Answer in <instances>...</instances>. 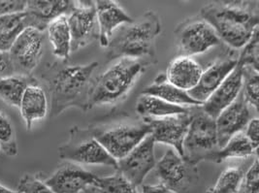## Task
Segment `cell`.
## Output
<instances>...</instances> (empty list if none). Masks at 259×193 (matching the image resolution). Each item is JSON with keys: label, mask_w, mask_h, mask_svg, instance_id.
<instances>
[{"label": "cell", "mask_w": 259, "mask_h": 193, "mask_svg": "<svg viewBox=\"0 0 259 193\" xmlns=\"http://www.w3.org/2000/svg\"><path fill=\"white\" fill-rule=\"evenodd\" d=\"M99 63L94 61L83 65H69L56 61L46 63L40 71L50 98V117L55 118L69 108L83 112L90 110V97L95 82V70Z\"/></svg>", "instance_id": "obj_1"}, {"label": "cell", "mask_w": 259, "mask_h": 193, "mask_svg": "<svg viewBox=\"0 0 259 193\" xmlns=\"http://www.w3.org/2000/svg\"><path fill=\"white\" fill-rule=\"evenodd\" d=\"M201 18L211 24L222 42L243 48L258 28V1H217L201 8Z\"/></svg>", "instance_id": "obj_2"}, {"label": "cell", "mask_w": 259, "mask_h": 193, "mask_svg": "<svg viewBox=\"0 0 259 193\" xmlns=\"http://www.w3.org/2000/svg\"><path fill=\"white\" fill-rule=\"evenodd\" d=\"M160 32L159 17L153 11L145 13L130 24L121 25L118 33L111 38L107 47V60L130 58L155 64V41Z\"/></svg>", "instance_id": "obj_3"}, {"label": "cell", "mask_w": 259, "mask_h": 193, "mask_svg": "<svg viewBox=\"0 0 259 193\" xmlns=\"http://www.w3.org/2000/svg\"><path fill=\"white\" fill-rule=\"evenodd\" d=\"M89 128L95 139L117 161L141 143L151 134V127L143 118L119 113L97 121Z\"/></svg>", "instance_id": "obj_4"}, {"label": "cell", "mask_w": 259, "mask_h": 193, "mask_svg": "<svg viewBox=\"0 0 259 193\" xmlns=\"http://www.w3.org/2000/svg\"><path fill=\"white\" fill-rule=\"evenodd\" d=\"M151 64L148 61L122 58L95 78L90 97V110L118 104L128 95L133 85Z\"/></svg>", "instance_id": "obj_5"}, {"label": "cell", "mask_w": 259, "mask_h": 193, "mask_svg": "<svg viewBox=\"0 0 259 193\" xmlns=\"http://www.w3.org/2000/svg\"><path fill=\"white\" fill-rule=\"evenodd\" d=\"M220 150L214 119L207 115L201 106L191 108V121L183 143V158L198 165Z\"/></svg>", "instance_id": "obj_6"}, {"label": "cell", "mask_w": 259, "mask_h": 193, "mask_svg": "<svg viewBox=\"0 0 259 193\" xmlns=\"http://www.w3.org/2000/svg\"><path fill=\"white\" fill-rule=\"evenodd\" d=\"M59 156L78 165H105L118 169V161L95 139L89 127L73 126L68 140L59 148Z\"/></svg>", "instance_id": "obj_7"}, {"label": "cell", "mask_w": 259, "mask_h": 193, "mask_svg": "<svg viewBox=\"0 0 259 193\" xmlns=\"http://www.w3.org/2000/svg\"><path fill=\"white\" fill-rule=\"evenodd\" d=\"M175 34L179 57L198 56L222 44L212 25L202 19L200 15L179 24Z\"/></svg>", "instance_id": "obj_8"}, {"label": "cell", "mask_w": 259, "mask_h": 193, "mask_svg": "<svg viewBox=\"0 0 259 193\" xmlns=\"http://www.w3.org/2000/svg\"><path fill=\"white\" fill-rule=\"evenodd\" d=\"M154 168L160 183L176 193L189 192L200 178L198 167L172 149L165 153Z\"/></svg>", "instance_id": "obj_9"}, {"label": "cell", "mask_w": 259, "mask_h": 193, "mask_svg": "<svg viewBox=\"0 0 259 193\" xmlns=\"http://www.w3.org/2000/svg\"><path fill=\"white\" fill-rule=\"evenodd\" d=\"M46 37L45 32L31 27L20 34L8 52L15 74L32 76L44 55Z\"/></svg>", "instance_id": "obj_10"}, {"label": "cell", "mask_w": 259, "mask_h": 193, "mask_svg": "<svg viewBox=\"0 0 259 193\" xmlns=\"http://www.w3.org/2000/svg\"><path fill=\"white\" fill-rule=\"evenodd\" d=\"M71 34V52H77L98 38L95 1H74L67 15Z\"/></svg>", "instance_id": "obj_11"}, {"label": "cell", "mask_w": 259, "mask_h": 193, "mask_svg": "<svg viewBox=\"0 0 259 193\" xmlns=\"http://www.w3.org/2000/svg\"><path fill=\"white\" fill-rule=\"evenodd\" d=\"M153 137L149 134L130 154L118 160V169L135 186L140 187L148 174L155 167Z\"/></svg>", "instance_id": "obj_12"}, {"label": "cell", "mask_w": 259, "mask_h": 193, "mask_svg": "<svg viewBox=\"0 0 259 193\" xmlns=\"http://www.w3.org/2000/svg\"><path fill=\"white\" fill-rule=\"evenodd\" d=\"M97 181L92 172L66 161L44 181L54 193H87L95 188Z\"/></svg>", "instance_id": "obj_13"}, {"label": "cell", "mask_w": 259, "mask_h": 193, "mask_svg": "<svg viewBox=\"0 0 259 193\" xmlns=\"http://www.w3.org/2000/svg\"><path fill=\"white\" fill-rule=\"evenodd\" d=\"M144 120L150 125L151 136L155 143L173 147L183 157V143L191 121V109L186 114Z\"/></svg>", "instance_id": "obj_14"}, {"label": "cell", "mask_w": 259, "mask_h": 193, "mask_svg": "<svg viewBox=\"0 0 259 193\" xmlns=\"http://www.w3.org/2000/svg\"><path fill=\"white\" fill-rule=\"evenodd\" d=\"M237 63L238 56L233 52H229L215 60L211 65L203 70L197 85L189 90V96L203 104L222 85L228 75L235 69Z\"/></svg>", "instance_id": "obj_15"}, {"label": "cell", "mask_w": 259, "mask_h": 193, "mask_svg": "<svg viewBox=\"0 0 259 193\" xmlns=\"http://www.w3.org/2000/svg\"><path fill=\"white\" fill-rule=\"evenodd\" d=\"M250 120V107L247 105L241 90L235 101L214 119L220 149L236 133L243 131Z\"/></svg>", "instance_id": "obj_16"}, {"label": "cell", "mask_w": 259, "mask_h": 193, "mask_svg": "<svg viewBox=\"0 0 259 193\" xmlns=\"http://www.w3.org/2000/svg\"><path fill=\"white\" fill-rule=\"evenodd\" d=\"M74 6L69 0H32L26 1L24 19L26 27L45 32L48 25L61 16H67Z\"/></svg>", "instance_id": "obj_17"}, {"label": "cell", "mask_w": 259, "mask_h": 193, "mask_svg": "<svg viewBox=\"0 0 259 193\" xmlns=\"http://www.w3.org/2000/svg\"><path fill=\"white\" fill-rule=\"evenodd\" d=\"M98 39L101 47L107 48L113 32L121 25L130 24L133 19L114 0L95 1Z\"/></svg>", "instance_id": "obj_18"}, {"label": "cell", "mask_w": 259, "mask_h": 193, "mask_svg": "<svg viewBox=\"0 0 259 193\" xmlns=\"http://www.w3.org/2000/svg\"><path fill=\"white\" fill-rule=\"evenodd\" d=\"M242 90V69L237 64L235 69L228 75L202 105L201 109L212 119H215L224 109L235 101Z\"/></svg>", "instance_id": "obj_19"}, {"label": "cell", "mask_w": 259, "mask_h": 193, "mask_svg": "<svg viewBox=\"0 0 259 193\" xmlns=\"http://www.w3.org/2000/svg\"><path fill=\"white\" fill-rule=\"evenodd\" d=\"M202 72L200 64L195 60L180 56L170 62L165 77L170 84L189 92L199 82Z\"/></svg>", "instance_id": "obj_20"}, {"label": "cell", "mask_w": 259, "mask_h": 193, "mask_svg": "<svg viewBox=\"0 0 259 193\" xmlns=\"http://www.w3.org/2000/svg\"><path fill=\"white\" fill-rule=\"evenodd\" d=\"M19 109L28 131L31 130L35 121H41L47 117L49 100L47 93L40 83L27 86Z\"/></svg>", "instance_id": "obj_21"}, {"label": "cell", "mask_w": 259, "mask_h": 193, "mask_svg": "<svg viewBox=\"0 0 259 193\" xmlns=\"http://www.w3.org/2000/svg\"><path fill=\"white\" fill-rule=\"evenodd\" d=\"M142 94H148L158 97L170 104L182 107H195L202 104L189 96V92L182 90L175 85L170 84L165 77V74L157 76L151 85H147Z\"/></svg>", "instance_id": "obj_22"}, {"label": "cell", "mask_w": 259, "mask_h": 193, "mask_svg": "<svg viewBox=\"0 0 259 193\" xmlns=\"http://www.w3.org/2000/svg\"><path fill=\"white\" fill-rule=\"evenodd\" d=\"M48 39L52 45L54 56L62 62H68L70 59L71 34L67 16H61L48 25Z\"/></svg>", "instance_id": "obj_23"}, {"label": "cell", "mask_w": 259, "mask_h": 193, "mask_svg": "<svg viewBox=\"0 0 259 193\" xmlns=\"http://www.w3.org/2000/svg\"><path fill=\"white\" fill-rule=\"evenodd\" d=\"M191 107L170 104L158 97L140 94L136 103V112L143 119H157L168 116L189 113Z\"/></svg>", "instance_id": "obj_24"}, {"label": "cell", "mask_w": 259, "mask_h": 193, "mask_svg": "<svg viewBox=\"0 0 259 193\" xmlns=\"http://www.w3.org/2000/svg\"><path fill=\"white\" fill-rule=\"evenodd\" d=\"M39 83L34 76L13 74L0 79V98L8 105L19 108L27 86Z\"/></svg>", "instance_id": "obj_25"}, {"label": "cell", "mask_w": 259, "mask_h": 193, "mask_svg": "<svg viewBox=\"0 0 259 193\" xmlns=\"http://www.w3.org/2000/svg\"><path fill=\"white\" fill-rule=\"evenodd\" d=\"M257 149L252 145L243 131L236 133L225 145L221 148L211 158L214 163H223L229 158H247L257 156Z\"/></svg>", "instance_id": "obj_26"}, {"label": "cell", "mask_w": 259, "mask_h": 193, "mask_svg": "<svg viewBox=\"0 0 259 193\" xmlns=\"http://www.w3.org/2000/svg\"><path fill=\"white\" fill-rule=\"evenodd\" d=\"M25 28L24 12L0 17V52L8 53Z\"/></svg>", "instance_id": "obj_27"}, {"label": "cell", "mask_w": 259, "mask_h": 193, "mask_svg": "<svg viewBox=\"0 0 259 193\" xmlns=\"http://www.w3.org/2000/svg\"><path fill=\"white\" fill-rule=\"evenodd\" d=\"M245 171L242 167L231 166L224 170L215 184L207 193H240Z\"/></svg>", "instance_id": "obj_28"}, {"label": "cell", "mask_w": 259, "mask_h": 193, "mask_svg": "<svg viewBox=\"0 0 259 193\" xmlns=\"http://www.w3.org/2000/svg\"><path fill=\"white\" fill-rule=\"evenodd\" d=\"M95 190L97 193H138L137 187L117 170L111 176L98 177Z\"/></svg>", "instance_id": "obj_29"}, {"label": "cell", "mask_w": 259, "mask_h": 193, "mask_svg": "<svg viewBox=\"0 0 259 193\" xmlns=\"http://www.w3.org/2000/svg\"><path fill=\"white\" fill-rule=\"evenodd\" d=\"M241 67V66H240ZM242 69V92L249 107L258 111V70L251 67H241Z\"/></svg>", "instance_id": "obj_30"}, {"label": "cell", "mask_w": 259, "mask_h": 193, "mask_svg": "<svg viewBox=\"0 0 259 193\" xmlns=\"http://www.w3.org/2000/svg\"><path fill=\"white\" fill-rule=\"evenodd\" d=\"M0 149L8 157L18 155L16 130L8 116L0 112Z\"/></svg>", "instance_id": "obj_31"}, {"label": "cell", "mask_w": 259, "mask_h": 193, "mask_svg": "<svg viewBox=\"0 0 259 193\" xmlns=\"http://www.w3.org/2000/svg\"><path fill=\"white\" fill-rule=\"evenodd\" d=\"M259 29L257 28L238 56V65L241 67H251L258 70Z\"/></svg>", "instance_id": "obj_32"}, {"label": "cell", "mask_w": 259, "mask_h": 193, "mask_svg": "<svg viewBox=\"0 0 259 193\" xmlns=\"http://www.w3.org/2000/svg\"><path fill=\"white\" fill-rule=\"evenodd\" d=\"M20 193H54L38 176L26 174L19 181L18 190Z\"/></svg>", "instance_id": "obj_33"}, {"label": "cell", "mask_w": 259, "mask_h": 193, "mask_svg": "<svg viewBox=\"0 0 259 193\" xmlns=\"http://www.w3.org/2000/svg\"><path fill=\"white\" fill-rule=\"evenodd\" d=\"M258 181V159L255 157L244 174L240 193H259Z\"/></svg>", "instance_id": "obj_34"}, {"label": "cell", "mask_w": 259, "mask_h": 193, "mask_svg": "<svg viewBox=\"0 0 259 193\" xmlns=\"http://www.w3.org/2000/svg\"><path fill=\"white\" fill-rule=\"evenodd\" d=\"M26 1L17 0V1H0V17L15 14V13L24 12Z\"/></svg>", "instance_id": "obj_35"}, {"label": "cell", "mask_w": 259, "mask_h": 193, "mask_svg": "<svg viewBox=\"0 0 259 193\" xmlns=\"http://www.w3.org/2000/svg\"><path fill=\"white\" fill-rule=\"evenodd\" d=\"M258 119L253 118L247 122L246 127L243 130L245 136L250 141V143L256 148H258Z\"/></svg>", "instance_id": "obj_36"}, {"label": "cell", "mask_w": 259, "mask_h": 193, "mask_svg": "<svg viewBox=\"0 0 259 193\" xmlns=\"http://www.w3.org/2000/svg\"><path fill=\"white\" fill-rule=\"evenodd\" d=\"M13 74L15 73L8 53L0 52V79L11 76Z\"/></svg>", "instance_id": "obj_37"}, {"label": "cell", "mask_w": 259, "mask_h": 193, "mask_svg": "<svg viewBox=\"0 0 259 193\" xmlns=\"http://www.w3.org/2000/svg\"><path fill=\"white\" fill-rule=\"evenodd\" d=\"M141 193H176L165 187L161 183L152 185H141Z\"/></svg>", "instance_id": "obj_38"}, {"label": "cell", "mask_w": 259, "mask_h": 193, "mask_svg": "<svg viewBox=\"0 0 259 193\" xmlns=\"http://www.w3.org/2000/svg\"><path fill=\"white\" fill-rule=\"evenodd\" d=\"M0 193H20L19 191H14L11 190L5 186H3L2 184H0Z\"/></svg>", "instance_id": "obj_39"}, {"label": "cell", "mask_w": 259, "mask_h": 193, "mask_svg": "<svg viewBox=\"0 0 259 193\" xmlns=\"http://www.w3.org/2000/svg\"><path fill=\"white\" fill-rule=\"evenodd\" d=\"M0 151H1V149H0Z\"/></svg>", "instance_id": "obj_40"}]
</instances>
